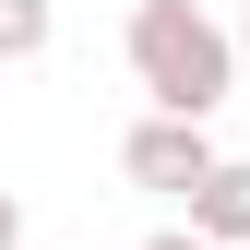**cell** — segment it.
Masks as SVG:
<instances>
[{
    "label": "cell",
    "mask_w": 250,
    "mask_h": 250,
    "mask_svg": "<svg viewBox=\"0 0 250 250\" xmlns=\"http://www.w3.org/2000/svg\"><path fill=\"white\" fill-rule=\"evenodd\" d=\"M131 83L155 107H179V119H214L227 83H238V48L214 36L191 0H131Z\"/></svg>",
    "instance_id": "1"
},
{
    "label": "cell",
    "mask_w": 250,
    "mask_h": 250,
    "mask_svg": "<svg viewBox=\"0 0 250 250\" xmlns=\"http://www.w3.org/2000/svg\"><path fill=\"white\" fill-rule=\"evenodd\" d=\"M119 167H131V191H191V179L214 167V131H203V119H179V107H155V119H131Z\"/></svg>",
    "instance_id": "2"
},
{
    "label": "cell",
    "mask_w": 250,
    "mask_h": 250,
    "mask_svg": "<svg viewBox=\"0 0 250 250\" xmlns=\"http://www.w3.org/2000/svg\"><path fill=\"white\" fill-rule=\"evenodd\" d=\"M179 203H191V227H203L214 250H238V238H250V155H214Z\"/></svg>",
    "instance_id": "3"
},
{
    "label": "cell",
    "mask_w": 250,
    "mask_h": 250,
    "mask_svg": "<svg viewBox=\"0 0 250 250\" xmlns=\"http://www.w3.org/2000/svg\"><path fill=\"white\" fill-rule=\"evenodd\" d=\"M12 60H48V0H0V72Z\"/></svg>",
    "instance_id": "4"
},
{
    "label": "cell",
    "mask_w": 250,
    "mask_h": 250,
    "mask_svg": "<svg viewBox=\"0 0 250 250\" xmlns=\"http://www.w3.org/2000/svg\"><path fill=\"white\" fill-rule=\"evenodd\" d=\"M0 250H24V203L12 191H0Z\"/></svg>",
    "instance_id": "5"
},
{
    "label": "cell",
    "mask_w": 250,
    "mask_h": 250,
    "mask_svg": "<svg viewBox=\"0 0 250 250\" xmlns=\"http://www.w3.org/2000/svg\"><path fill=\"white\" fill-rule=\"evenodd\" d=\"M143 250H214V238L203 227H167V238H143Z\"/></svg>",
    "instance_id": "6"
},
{
    "label": "cell",
    "mask_w": 250,
    "mask_h": 250,
    "mask_svg": "<svg viewBox=\"0 0 250 250\" xmlns=\"http://www.w3.org/2000/svg\"><path fill=\"white\" fill-rule=\"evenodd\" d=\"M227 48H238V72H250V24H238V36H227Z\"/></svg>",
    "instance_id": "7"
}]
</instances>
